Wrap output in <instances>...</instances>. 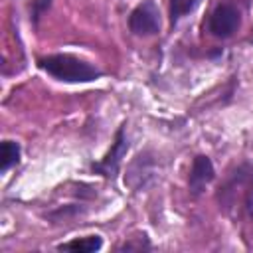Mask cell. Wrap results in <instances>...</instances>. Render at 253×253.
<instances>
[{
  "mask_svg": "<svg viewBox=\"0 0 253 253\" xmlns=\"http://www.w3.org/2000/svg\"><path fill=\"white\" fill-rule=\"evenodd\" d=\"M38 67L61 83H91L105 75L101 67L95 63L77 57L73 53H51L38 57Z\"/></svg>",
  "mask_w": 253,
  "mask_h": 253,
  "instance_id": "cell-1",
  "label": "cell"
},
{
  "mask_svg": "<svg viewBox=\"0 0 253 253\" xmlns=\"http://www.w3.org/2000/svg\"><path fill=\"white\" fill-rule=\"evenodd\" d=\"M128 148H130V138L126 134V123H121V126L117 128V132L113 136L111 148L103 154V158H99L97 162H91L89 170L97 176H103L105 180H115Z\"/></svg>",
  "mask_w": 253,
  "mask_h": 253,
  "instance_id": "cell-2",
  "label": "cell"
},
{
  "mask_svg": "<svg viewBox=\"0 0 253 253\" xmlns=\"http://www.w3.org/2000/svg\"><path fill=\"white\" fill-rule=\"evenodd\" d=\"M241 28V10L231 2H219L213 6L206 20V30L215 40H229Z\"/></svg>",
  "mask_w": 253,
  "mask_h": 253,
  "instance_id": "cell-3",
  "label": "cell"
},
{
  "mask_svg": "<svg viewBox=\"0 0 253 253\" xmlns=\"http://www.w3.org/2000/svg\"><path fill=\"white\" fill-rule=\"evenodd\" d=\"M128 32L136 38H152L160 34V10L154 0H142L128 14Z\"/></svg>",
  "mask_w": 253,
  "mask_h": 253,
  "instance_id": "cell-4",
  "label": "cell"
},
{
  "mask_svg": "<svg viewBox=\"0 0 253 253\" xmlns=\"http://www.w3.org/2000/svg\"><path fill=\"white\" fill-rule=\"evenodd\" d=\"M215 166L208 154H196L188 172V192L192 198H200L206 188L215 180Z\"/></svg>",
  "mask_w": 253,
  "mask_h": 253,
  "instance_id": "cell-5",
  "label": "cell"
},
{
  "mask_svg": "<svg viewBox=\"0 0 253 253\" xmlns=\"http://www.w3.org/2000/svg\"><path fill=\"white\" fill-rule=\"evenodd\" d=\"M154 168H156V160L150 154V150L138 152L134 156V160L128 164L126 174H125V184H128L134 190H144L154 178Z\"/></svg>",
  "mask_w": 253,
  "mask_h": 253,
  "instance_id": "cell-6",
  "label": "cell"
},
{
  "mask_svg": "<svg viewBox=\"0 0 253 253\" xmlns=\"http://www.w3.org/2000/svg\"><path fill=\"white\" fill-rule=\"evenodd\" d=\"M221 186L225 188H239L243 190V211L249 219H253V168L241 164L235 174H231Z\"/></svg>",
  "mask_w": 253,
  "mask_h": 253,
  "instance_id": "cell-7",
  "label": "cell"
},
{
  "mask_svg": "<svg viewBox=\"0 0 253 253\" xmlns=\"http://www.w3.org/2000/svg\"><path fill=\"white\" fill-rule=\"evenodd\" d=\"M57 251H71V253H95L103 249V237L99 233H91L85 237H73L55 245Z\"/></svg>",
  "mask_w": 253,
  "mask_h": 253,
  "instance_id": "cell-8",
  "label": "cell"
},
{
  "mask_svg": "<svg viewBox=\"0 0 253 253\" xmlns=\"http://www.w3.org/2000/svg\"><path fill=\"white\" fill-rule=\"evenodd\" d=\"M20 158H22V146H20V142L10 140V138L2 140V144H0V162H2L0 174H8L10 168H14V166L20 164Z\"/></svg>",
  "mask_w": 253,
  "mask_h": 253,
  "instance_id": "cell-9",
  "label": "cell"
},
{
  "mask_svg": "<svg viewBox=\"0 0 253 253\" xmlns=\"http://www.w3.org/2000/svg\"><path fill=\"white\" fill-rule=\"evenodd\" d=\"M202 4V0H168V20L170 26H178V22L186 16H190L198 6Z\"/></svg>",
  "mask_w": 253,
  "mask_h": 253,
  "instance_id": "cell-10",
  "label": "cell"
},
{
  "mask_svg": "<svg viewBox=\"0 0 253 253\" xmlns=\"http://www.w3.org/2000/svg\"><path fill=\"white\" fill-rule=\"evenodd\" d=\"M85 210L87 208L81 206V204H69V206H63V208L51 210L49 213H45V219H49L51 223H63V221L79 217L81 213H85Z\"/></svg>",
  "mask_w": 253,
  "mask_h": 253,
  "instance_id": "cell-11",
  "label": "cell"
},
{
  "mask_svg": "<svg viewBox=\"0 0 253 253\" xmlns=\"http://www.w3.org/2000/svg\"><path fill=\"white\" fill-rule=\"evenodd\" d=\"M117 251H121V253H132V251L142 253V251H152V243H150V239L146 237V233H142V237H128L125 243H121V245L117 247Z\"/></svg>",
  "mask_w": 253,
  "mask_h": 253,
  "instance_id": "cell-12",
  "label": "cell"
},
{
  "mask_svg": "<svg viewBox=\"0 0 253 253\" xmlns=\"http://www.w3.org/2000/svg\"><path fill=\"white\" fill-rule=\"evenodd\" d=\"M53 0H30L28 4V12H30V22L34 28L40 26V20L43 18V14L51 8Z\"/></svg>",
  "mask_w": 253,
  "mask_h": 253,
  "instance_id": "cell-13",
  "label": "cell"
},
{
  "mask_svg": "<svg viewBox=\"0 0 253 253\" xmlns=\"http://www.w3.org/2000/svg\"><path fill=\"white\" fill-rule=\"evenodd\" d=\"M251 43H253V36H251Z\"/></svg>",
  "mask_w": 253,
  "mask_h": 253,
  "instance_id": "cell-14",
  "label": "cell"
}]
</instances>
